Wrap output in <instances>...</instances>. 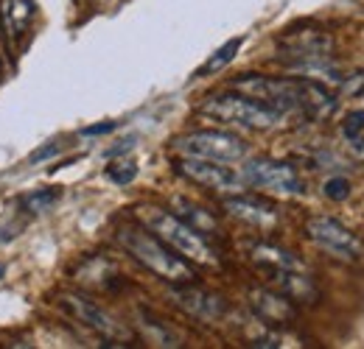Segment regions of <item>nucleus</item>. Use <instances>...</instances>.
<instances>
[{"label": "nucleus", "instance_id": "17", "mask_svg": "<svg viewBox=\"0 0 364 349\" xmlns=\"http://www.w3.org/2000/svg\"><path fill=\"white\" fill-rule=\"evenodd\" d=\"M140 327L146 330V338L154 344V347H182L180 344V336L177 333H171L168 327H163L157 318H151L146 310H140Z\"/></svg>", "mask_w": 364, "mask_h": 349}, {"label": "nucleus", "instance_id": "22", "mask_svg": "<svg viewBox=\"0 0 364 349\" xmlns=\"http://www.w3.org/2000/svg\"><path fill=\"white\" fill-rule=\"evenodd\" d=\"M53 154H59V145H56V143H50V145H46V148H40L37 154H31V160H28V162H31V165H34V162H43V160L53 157Z\"/></svg>", "mask_w": 364, "mask_h": 349}, {"label": "nucleus", "instance_id": "18", "mask_svg": "<svg viewBox=\"0 0 364 349\" xmlns=\"http://www.w3.org/2000/svg\"><path fill=\"white\" fill-rule=\"evenodd\" d=\"M62 190L59 187H43V190H34L31 196L23 199V210H28L31 216H43L48 210H53V204L59 201Z\"/></svg>", "mask_w": 364, "mask_h": 349}, {"label": "nucleus", "instance_id": "9", "mask_svg": "<svg viewBox=\"0 0 364 349\" xmlns=\"http://www.w3.org/2000/svg\"><path fill=\"white\" fill-rule=\"evenodd\" d=\"M177 171L185 179L196 182L199 187L216 190V193H241L244 190V176L228 168V162H213V160H196V157H182L177 162Z\"/></svg>", "mask_w": 364, "mask_h": 349}, {"label": "nucleus", "instance_id": "8", "mask_svg": "<svg viewBox=\"0 0 364 349\" xmlns=\"http://www.w3.org/2000/svg\"><path fill=\"white\" fill-rule=\"evenodd\" d=\"M306 235L309 240H314L322 252L339 257V260H356L362 255V243L359 238L336 218L328 216H314L306 223Z\"/></svg>", "mask_w": 364, "mask_h": 349}, {"label": "nucleus", "instance_id": "2", "mask_svg": "<svg viewBox=\"0 0 364 349\" xmlns=\"http://www.w3.org/2000/svg\"><path fill=\"white\" fill-rule=\"evenodd\" d=\"M118 240L121 246L135 257L146 271H151L154 277L166 279V282H191L193 279V268L191 262L180 257L168 243H163L154 232H149L146 226H121L118 229Z\"/></svg>", "mask_w": 364, "mask_h": 349}, {"label": "nucleus", "instance_id": "10", "mask_svg": "<svg viewBox=\"0 0 364 349\" xmlns=\"http://www.w3.org/2000/svg\"><path fill=\"white\" fill-rule=\"evenodd\" d=\"M168 297H171V302L180 307V310H185L188 316H193L199 321H219L228 313V302L219 294L193 288L188 282H180L177 288H171Z\"/></svg>", "mask_w": 364, "mask_h": 349}, {"label": "nucleus", "instance_id": "6", "mask_svg": "<svg viewBox=\"0 0 364 349\" xmlns=\"http://www.w3.org/2000/svg\"><path fill=\"white\" fill-rule=\"evenodd\" d=\"M174 148L182 157L196 160H213V162H238L247 157V143L238 134H230L222 129H202L188 131L174 140Z\"/></svg>", "mask_w": 364, "mask_h": 349}, {"label": "nucleus", "instance_id": "3", "mask_svg": "<svg viewBox=\"0 0 364 349\" xmlns=\"http://www.w3.org/2000/svg\"><path fill=\"white\" fill-rule=\"evenodd\" d=\"M137 221L185 260H193L199 265H216V255L205 240V235L196 232L191 223H185L177 213H168L163 207H137Z\"/></svg>", "mask_w": 364, "mask_h": 349}, {"label": "nucleus", "instance_id": "21", "mask_svg": "<svg viewBox=\"0 0 364 349\" xmlns=\"http://www.w3.org/2000/svg\"><path fill=\"white\" fill-rule=\"evenodd\" d=\"M342 131H345V137L353 143V140H359L364 131V112H353V115H348V121L342 123Z\"/></svg>", "mask_w": 364, "mask_h": 349}, {"label": "nucleus", "instance_id": "20", "mask_svg": "<svg viewBox=\"0 0 364 349\" xmlns=\"http://www.w3.org/2000/svg\"><path fill=\"white\" fill-rule=\"evenodd\" d=\"M135 176H137V165L129 162V160L127 162H115V165L107 168V179L115 182V184H129Z\"/></svg>", "mask_w": 364, "mask_h": 349}, {"label": "nucleus", "instance_id": "12", "mask_svg": "<svg viewBox=\"0 0 364 349\" xmlns=\"http://www.w3.org/2000/svg\"><path fill=\"white\" fill-rule=\"evenodd\" d=\"M225 210L232 218L244 221L250 226H258V229H272L277 223V210L272 204H267L264 199H255V196L232 193V196L225 199Z\"/></svg>", "mask_w": 364, "mask_h": 349}, {"label": "nucleus", "instance_id": "13", "mask_svg": "<svg viewBox=\"0 0 364 349\" xmlns=\"http://www.w3.org/2000/svg\"><path fill=\"white\" fill-rule=\"evenodd\" d=\"M250 257L264 271H300V268H306V262L300 260L294 252H289L283 246H274V243H264V240L250 246Z\"/></svg>", "mask_w": 364, "mask_h": 349}, {"label": "nucleus", "instance_id": "1", "mask_svg": "<svg viewBox=\"0 0 364 349\" xmlns=\"http://www.w3.org/2000/svg\"><path fill=\"white\" fill-rule=\"evenodd\" d=\"M235 92H244L283 118H306V121H328L339 109V95L314 79H272L247 73L230 82Z\"/></svg>", "mask_w": 364, "mask_h": 349}, {"label": "nucleus", "instance_id": "14", "mask_svg": "<svg viewBox=\"0 0 364 349\" xmlns=\"http://www.w3.org/2000/svg\"><path fill=\"white\" fill-rule=\"evenodd\" d=\"M34 14H37V3H34V0H6L3 17H6V31H9V37H11V40L23 37V34L28 31Z\"/></svg>", "mask_w": 364, "mask_h": 349}, {"label": "nucleus", "instance_id": "16", "mask_svg": "<svg viewBox=\"0 0 364 349\" xmlns=\"http://www.w3.org/2000/svg\"><path fill=\"white\" fill-rule=\"evenodd\" d=\"M241 45H244V37H235V40H230V43H225L199 70H196V76L199 79H205V76H213V73H219L222 67H228L230 62L235 59V53L241 50Z\"/></svg>", "mask_w": 364, "mask_h": 349}, {"label": "nucleus", "instance_id": "15", "mask_svg": "<svg viewBox=\"0 0 364 349\" xmlns=\"http://www.w3.org/2000/svg\"><path fill=\"white\" fill-rule=\"evenodd\" d=\"M174 207H180L177 210V216H180L185 223H191L196 232H216V218L210 216V213H205L202 207H196L193 201H188V199H177L174 201Z\"/></svg>", "mask_w": 364, "mask_h": 349}, {"label": "nucleus", "instance_id": "4", "mask_svg": "<svg viewBox=\"0 0 364 349\" xmlns=\"http://www.w3.org/2000/svg\"><path fill=\"white\" fill-rule=\"evenodd\" d=\"M199 115L225 123V126H238V129H252V131H269L280 126L286 118L280 112L269 109L267 104L244 95V92H216L208 95L199 104Z\"/></svg>", "mask_w": 364, "mask_h": 349}, {"label": "nucleus", "instance_id": "5", "mask_svg": "<svg viewBox=\"0 0 364 349\" xmlns=\"http://www.w3.org/2000/svg\"><path fill=\"white\" fill-rule=\"evenodd\" d=\"M59 305L65 313H70L82 327L92 330L95 336H101L107 344L104 347H129L132 333L124 321H118L107 307L92 302L85 294H59Z\"/></svg>", "mask_w": 364, "mask_h": 349}, {"label": "nucleus", "instance_id": "7", "mask_svg": "<svg viewBox=\"0 0 364 349\" xmlns=\"http://www.w3.org/2000/svg\"><path fill=\"white\" fill-rule=\"evenodd\" d=\"M241 176L250 187H261L274 196H303L306 193V184L297 174V168L289 162H280V160H264V157L250 160Z\"/></svg>", "mask_w": 364, "mask_h": 349}, {"label": "nucleus", "instance_id": "11", "mask_svg": "<svg viewBox=\"0 0 364 349\" xmlns=\"http://www.w3.org/2000/svg\"><path fill=\"white\" fill-rule=\"evenodd\" d=\"M250 307L252 313L267 324H291L297 318L294 302L272 288H252L250 291Z\"/></svg>", "mask_w": 364, "mask_h": 349}, {"label": "nucleus", "instance_id": "23", "mask_svg": "<svg viewBox=\"0 0 364 349\" xmlns=\"http://www.w3.org/2000/svg\"><path fill=\"white\" fill-rule=\"evenodd\" d=\"M118 123H98V126H87V129H82L85 137H92V134H109V131H115Z\"/></svg>", "mask_w": 364, "mask_h": 349}, {"label": "nucleus", "instance_id": "24", "mask_svg": "<svg viewBox=\"0 0 364 349\" xmlns=\"http://www.w3.org/2000/svg\"><path fill=\"white\" fill-rule=\"evenodd\" d=\"M0 76H3V62H0Z\"/></svg>", "mask_w": 364, "mask_h": 349}, {"label": "nucleus", "instance_id": "19", "mask_svg": "<svg viewBox=\"0 0 364 349\" xmlns=\"http://www.w3.org/2000/svg\"><path fill=\"white\" fill-rule=\"evenodd\" d=\"M350 182L345 179V176H331L325 184H322V193L331 199V201H345L348 196H350Z\"/></svg>", "mask_w": 364, "mask_h": 349}]
</instances>
